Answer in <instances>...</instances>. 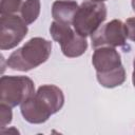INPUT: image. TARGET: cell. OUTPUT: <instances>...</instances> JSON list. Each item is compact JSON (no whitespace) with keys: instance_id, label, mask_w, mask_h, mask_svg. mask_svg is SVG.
I'll return each instance as SVG.
<instances>
[{"instance_id":"277c9868","label":"cell","mask_w":135,"mask_h":135,"mask_svg":"<svg viewBox=\"0 0 135 135\" xmlns=\"http://www.w3.org/2000/svg\"><path fill=\"white\" fill-rule=\"evenodd\" d=\"M35 94L34 81L27 76H1L0 101L15 108Z\"/></svg>"},{"instance_id":"8992f818","label":"cell","mask_w":135,"mask_h":135,"mask_svg":"<svg viewBox=\"0 0 135 135\" xmlns=\"http://www.w3.org/2000/svg\"><path fill=\"white\" fill-rule=\"evenodd\" d=\"M0 16V49L12 50L27 35V24L16 14Z\"/></svg>"},{"instance_id":"e0dca14e","label":"cell","mask_w":135,"mask_h":135,"mask_svg":"<svg viewBox=\"0 0 135 135\" xmlns=\"http://www.w3.org/2000/svg\"><path fill=\"white\" fill-rule=\"evenodd\" d=\"M91 1H94V2H104L107 0H91Z\"/></svg>"},{"instance_id":"2e32d148","label":"cell","mask_w":135,"mask_h":135,"mask_svg":"<svg viewBox=\"0 0 135 135\" xmlns=\"http://www.w3.org/2000/svg\"><path fill=\"white\" fill-rule=\"evenodd\" d=\"M131 5H132V8H133V11L135 12V0H132V1H131Z\"/></svg>"},{"instance_id":"5bb4252c","label":"cell","mask_w":135,"mask_h":135,"mask_svg":"<svg viewBox=\"0 0 135 135\" xmlns=\"http://www.w3.org/2000/svg\"><path fill=\"white\" fill-rule=\"evenodd\" d=\"M127 28V37L131 41L135 42V17H130L124 22Z\"/></svg>"},{"instance_id":"8fae6325","label":"cell","mask_w":135,"mask_h":135,"mask_svg":"<svg viewBox=\"0 0 135 135\" xmlns=\"http://www.w3.org/2000/svg\"><path fill=\"white\" fill-rule=\"evenodd\" d=\"M40 0H25L20 9V17L28 25L34 23L40 14Z\"/></svg>"},{"instance_id":"ac0fdd59","label":"cell","mask_w":135,"mask_h":135,"mask_svg":"<svg viewBox=\"0 0 135 135\" xmlns=\"http://www.w3.org/2000/svg\"><path fill=\"white\" fill-rule=\"evenodd\" d=\"M133 68H135V58H134V61H133Z\"/></svg>"},{"instance_id":"9a60e30c","label":"cell","mask_w":135,"mask_h":135,"mask_svg":"<svg viewBox=\"0 0 135 135\" xmlns=\"http://www.w3.org/2000/svg\"><path fill=\"white\" fill-rule=\"evenodd\" d=\"M132 82H133V85L135 88V68L133 70V73H132Z\"/></svg>"},{"instance_id":"6da1fadb","label":"cell","mask_w":135,"mask_h":135,"mask_svg":"<svg viewBox=\"0 0 135 135\" xmlns=\"http://www.w3.org/2000/svg\"><path fill=\"white\" fill-rule=\"evenodd\" d=\"M64 104L61 89L54 84L40 85L33 96L20 104V112L25 121L33 124L45 122L53 114L59 112Z\"/></svg>"},{"instance_id":"7c38bea8","label":"cell","mask_w":135,"mask_h":135,"mask_svg":"<svg viewBox=\"0 0 135 135\" xmlns=\"http://www.w3.org/2000/svg\"><path fill=\"white\" fill-rule=\"evenodd\" d=\"M22 0H0V15H14L20 12Z\"/></svg>"},{"instance_id":"ba28073f","label":"cell","mask_w":135,"mask_h":135,"mask_svg":"<svg viewBox=\"0 0 135 135\" xmlns=\"http://www.w3.org/2000/svg\"><path fill=\"white\" fill-rule=\"evenodd\" d=\"M92 64L96 73H107L122 65L121 56L115 47L100 46L92 55Z\"/></svg>"},{"instance_id":"30bf717a","label":"cell","mask_w":135,"mask_h":135,"mask_svg":"<svg viewBox=\"0 0 135 135\" xmlns=\"http://www.w3.org/2000/svg\"><path fill=\"white\" fill-rule=\"evenodd\" d=\"M96 78L101 86L107 89H113L121 85L126 81L127 74L123 65H121L107 73H96Z\"/></svg>"},{"instance_id":"7a4b0ae2","label":"cell","mask_w":135,"mask_h":135,"mask_svg":"<svg viewBox=\"0 0 135 135\" xmlns=\"http://www.w3.org/2000/svg\"><path fill=\"white\" fill-rule=\"evenodd\" d=\"M51 41L42 37H34L14 51L8 56L6 64L14 71L28 72L44 63L51 56Z\"/></svg>"},{"instance_id":"3957f363","label":"cell","mask_w":135,"mask_h":135,"mask_svg":"<svg viewBox=\"0 0 135 135\" xmlns=\"http://www.w3.org/2000/svg\"><path fill=\"white\" fill-rule=\"evenodd\" d=\"M107 6L103 2L83 1L73 19V27L77 34L86 38L92 36L107 19Z\"/></svg>"},{"instance_id":"9c48e42d","label":"cell","mask_w":135,"mask_h":135,"mask_svg":"<svg viewBox=\"0 0 135 135\" xmlns=\"http://www.w3.org/2000/svg\"><path fill=\"white\" fill-rule=\"evenodd\" d=\"M78 7L74 0H56L52 5V17L55 21L72 24Z\"/></svg>"},{"instance_id":"4fadbf2b","label":"cell","mask_w":135,"mask_h":135,"mask_svg":"<svg viewBox=\"0 0 135 135\" xmlns=\"http://www.w3.org/2000/svg\"><path fill=\"white\" fill-rule=\"evenodd\" d=\"M12 119H13L12 108L5 103H0V127H1V130L5 129V127L12 122Z\"/></svg>"},{"instance_id":"5b68a950","label":"cell","mask_w":135,"mask_h":135,"mask_svg":"<svg viewBox=\"0 0 135 135\" xmlns=\"http://www.w3.org/2000/svg\"><path fill=\"white\" fill-rule=\"evenodd\" d=\"M50 34L60 44L62 54L68 58H76L83 55L88 49V41L72 28L71 24L53 21L50 26Z\"/></svg>"},{"instance_id":"52a82bcc","label":"cell","mask_w":135,"mask_h":135,"mask_svg":"<svg viewBox=\"0 0 135 135\" xmlns=\"http://www.w3.org/2000/svg\"><path fill=\"white\" fill-rule=\"evenodd\" d=\"M127 38L126 24L121 20L113 19L104 25H101L94 34H92L91 42L94 49L100 46L126 47Z\"/></svg>"}]
</instances>
